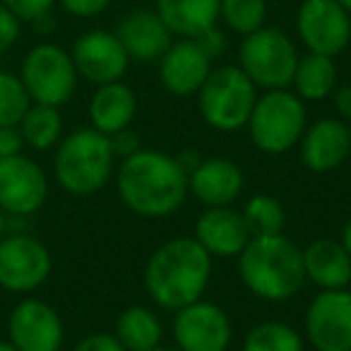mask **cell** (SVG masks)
<instances>
[{
  "label": "cell",
  "instance_id": "obj_1",
  "mask_svg": "<svg viewBox=\"0 0 351 351\" xmlns=\"http://www.w3.org/2000/svg\"><path fill=\"white\" fill-rule=\"evenodd\" d=\"M116 188L123 205L147 219L169 217L188 197V173L176 156L156 149H140L121 161Z\"/></svg>",
  "mask_w": 351,
  "mask_h": 351
},
{
  "label": "cell",
  "instance_id": "obj_2",
  "mask_svg": "<svg viewBox=\"0 0 351 351\" xmlns=\"http://www.w3.org/2000/svg\"><path fill=\"white\" fill-rule=\"evenodd\" d=\"M212 277V255L193 236L171 239L149 255L145 287L164 311H178L205 293Z\"/></svg>",
  "mask_w": 351,
  "mask_h": 351
},
{
  "label": "cell",
  "instance_id": "obj_3",
  "mask_svg": "<svg viewBox=\"0 0 351 351\" xmlns=\"http://www.w3.org/2000/svg\"><path fill=\"white\" fill-rule=\"evenodd\" d=\"M239 277L263 301H289L306 284L303 253L284 234L250 239L239 255Z\"/></svg>",
  "mask_w": 351,
  "mask_h": 351
},
{
  "label": "cell",
  "instance_id": "obj_4",
  "mask_svg": "<svg viewBox=\"0 0 351 351\" xmlns=\"http://www.w3.org/2000/svg\"><path fill=\"white\" fill-rule=\"evenodd\" d=\"M113 156L108 135L94 128H80L58 142L53 173L58 186L70 195H94L113 176Z\"/></svg>",
  "mask_w": 351,
  "mask_h": 351
},
{
  "label": "cell",
  "instance_id": "obj_5",
  "mask_svg": "<svg viewBox=\"0 0 351 351\" xmlns=\"http://www.w3.org/2000/svg\"><path fill=\"white\" fill-rule=\"evenodd\" d=\"M255 101H258V87L239 65L212 68L197 92L202 121L219 132H236L248 125Z\"/></svg>",
  "mask_w": 351,
  "mask_h": 351
},
{
  "label": "cell",
  "instance_id": "obj_6",
  "mask_svg": "<svg viewBox=\"0 0 351 351\" xmlns=\"http://www.w3.org/2000/svg\"><path fill=\"white\" fill-rule=\"evenodd\" d=\"M308 125L303 99L289 89H269L258 97L248 118L250 142L265 154H284L301 142Z\"/></svg>",
  "mask_w": 351,
  "mask_h": 351
},
{
  "label": "cell",
  "instance_id": "obj_7",
  "mask_svg": "<svg viewBox=\"0 0 351 351\" xmlns=\"http://www.w3.org/2000/svg\"><path fill=\"white\" fill-rule=\"evenodd\" d=\"M298 58L293 39L279 27H260L243 36L239 49V68L265 92L291 87Z\"/></svg>",
  "mask_w": 351,
  "mask_h": 351
},
{
  "label": "cell",
  "instance_id": "obj_8",
  "mask_svg": "<svg viewBox=\"0 0 351 351\" xmlns=\"http://www.w3.org/2000/svg\"><path fill=\"white\" fill-rule=\"evenodd\" d=\"M20 80L32 104L60 108L73 99L80 75L68 51L56 44H39L22 60Z\"/></svg>",
  "mask_w": 351,
  "mask_h": 351
},
{
  "label": "cell",
  "instance_id": "obj_9",
  "mask_svg": "<svg viewBox=\"0 0 351 351\" xmlns=\"http://www.w3.org/2000/svg\"><path fill=\"white\" fill-rule=\"evenodd\" d=\"M296 32L308 53L335 58L351 41V12L337 0H303L296 12Z\"/></svg>",
  "mask_w": 351,
  "mask_h": 351
},
{
  "label": "cell",
  "instance_id": "obj_10",
  "mask_svg": "<svg viewBox=\"0 0 351 351\" xmlns=\"http://www.w3.org/2000/svg\"><path fill=\"white\" fill-rule=\"evenodd\" d=\"M171 332L178 351H226L234 337L224 308L202 298L176 311Z\"/></svg>",
  "mask_w": 351,
  "mask_h": 351
},
{
  "label": "cell",
  "instance_id": "obj_11",
  "mask_svg": "<svg viewBox=\"0 0 351 351\" xmlns=\"http://www.w3.org/2000/svg\"><path fill=\"white\" fill-rule=\"evenodd\" d=\"M308 344L315 351H351V291L327 289L306 308Z\"/></svg>",
  "mask_w": 351,
  "mask_h": 351
},
{
  "label": "cell",
  "instance_id": "obj_12",
  "mask_svg": "<svg viewBox=\"0 0 351 351\" xmlns=\"http://www.w3.org/2000/svg\"><path fill=\"white\" fill-rule=\"evenodd\" d=\"M51 253L39 239L12 234L0 239V287L15 293L39 289L51 274Z\"/></svg>",
  "mask_w": 351,
  "mask_h": 351
},
{
  "label": "cell",
  "instance_id": "obj_13",
  "mask_svg": "<svg viewBox=\"0 0 351 351\" xmlns=\"http://www.w3.org/2000/svg\"><path fill=\"white\" fill-rule=\"evenodd\" d=\"M49 183L36 161L25 154L0 159V210L12 217H29L44 207Z\"/></svg>",
  "mask_w": 351,
  "mask_h": 351
},
{
  "label": "cell",
  "instance_id": "obj_14",
  "mask_svg": "<svg viewBox=\"0 0 351 351\" xmlns=\"http://www.w3.org/2000/svg\"><path fill=\"white\" fill-rule=\"evenodd\" d=\"M70 56H73L75 70L80 77L97 84V87L123 80V75L128 73V65H130V56L125 53L116 32L106 29L84 32L75 41Z\"/></svg>",
  "mask_w": 351,
  "mask_h": 351
},
{
  "label": "cell",
  "instance_id": "obj_15",
  "mask_svg": "<svg viewBox=\"0 0 351 351\" xmlns=\"http://www.w3.org/2000/svg\"><path fill=\"white\" fill-rule=\"evenodd\" d=\"M8 335L17 351H58L63 344V320L46 301L25 298L12 308Z\"/></svg>",
  "mask_w": 351,
  "mask_h": 351
},
{
  "label": "cell",
  "instance_id": "obj_16",
  "mask_svg": "<svg viewBox=\"0 0 351 351\" xmlns=\"http://www.w3.org/2000/svg\"><path fill=\"white\" fill-rule=\"evenodd\" d=\"M298 145L308 171L330 173L351 156V128L341 118H320L313 125H306Z\"/></svg>",
  "mask_w": 351,
  "mask_h": 351
},
{
  "label": "cell",
  "instance_id": "obj_17",
  "mask_svg": "<svg viewBox=\"0 0 351 351\" xmlns=\"http://www.w3.org/2000/svg\"><path fill=\"white\" fill-rule=\"evenodd\" d=\"M212 73V58L195 39H178L159 58V80L166 92L176 97H193L200 92Z\"/></svg>",
  "mask_w": 351,
  "mask_h": 351
},
{
  "label": "cell",
  "instance_id": "obj_18",
  "mask_svg": "<svg viewBox=\"0 0 351 351\" xmlns=\"http://www.w3.org/2000/svg\"><path fill=\"white\" fill-rule=\"evenodd\" d=\"M116 36L121 39L130 60H140V63H154L173 44V34L159 17V12L147 8L128 12L118 22Z\"/></svg>",
  "mask_w": 351,
  "mask_h": 351
},
{
  "label": "cell",
  "instance_id": "obj_19",
  "mask_svg": "<svg viewBox=\"0 0 351 351\" xmlns=\"http://www.w3.org/2000/svg\"><path fill=\"white\" fill-rule=\"evenodd\" d=\"M193 239L212 255V258H239L248 245L250 231L243 215L234 207H207L195 221Z\"/></svg>",
  "mask_w": 351,
  "mask_h": 351
},
{
  "label": "cell",
  "instance_id": "obj_20",
  "mask_svg": "<svg viewBox=\"0 0 351 351\" xmlns=\"http://www.w3.org/2000/svg\"><path fill=\"white\" fill-rule=\"evenodd\" d=\"M188 191L207 207H229L243 193V171L226 156L202 159L188 173Z\"/></svg>",
  "mask_w": 351,
  "mask_h": 351
},
{
  "label": "cell",
  "instance_id": "obj_21",
  "mask_svg": "<svg viewBox=\"0 0 351 351\" xmlns=\"http://www.w3.org/2000/svg\"><path fill=\"white\" fill-rule=\"evenodd\" d=\"M306 282H313L322 291L327 289H346L351 282V258L341 241L315 239L301 250Z\"/></svg>",
  "mask_w": 351,
  "mask_h": 351
},
{
  "label": "cell",
  "instance_id": "obj_22",
  "mask_svg": "<svg viewBox=\"0 0 351 351\" xmlns=\"http://www.w3.org/2000/svg\"><path fill=\"white\" fill-rule=\"evenodd\" d=\"M137 113V97L128 84L108 82L99 84L97 92L89 99V121L92 128L104 135H116V132L130 128Z\"/></svg>",
  "mask_w": 351,
  "mask_h": 351
},
{
  "label": "cell",
  "instance_id": "obj_23",
  "mask_svg": "<svg viewBox=\"0 0 351 351\" xmlns=\"http://www.w3.org/2000/svg\"><path fill=\"white\" fill-rule=\"evenodd\" d=\"M221 0H156L154 10L173 36L197 39L202 32L219 25Z\"/></svg>",
  "mask_w": 351,
  "mask_h": 351
},
{
  "label": "cell",
  "instance_id": "obj_24",
  "mask_svg": "<svg viewBox=\"0 0 351 351\" xmlns=\"http://www.w3.org/2000/svg\"><path fill=\"white\" fill-rule=\"evenodd\" d=\"M291 84L293 94L303 101H322V99L332 97V92L337 89L335 58L320 53L301 56Z\"/></svg>",
  "mask_w": 351,
  "mask_h": 351
},
{
  "label": "cell",
  "instance_id": "obj_25",
  "mask_svg": "<svg viewBox=\"0 0 351 351\" xmlns=\"http://www.w3.org/2000/svg\"><path fill=\"white\" fill-rule=\"evenodd\" d=\"M113 335L125 346V351H149L161 344L164 327L154 311L145 306H130L118 315Z\"/></svg>",
  "mask_w": 351,
  "mask_h": 351
},
{
  "label": "cell",
  "instance_id": "obj_26",
  "mask_svg": "<svg viewBox=\"0 0 351 351\" xmlns=\"http://www.w3.org/2000/svg\"><path fill=\"white\" fill-rule=\"evenodd\" d=\"M20 135L27 147L32 149H51L56 142H60L63 135V118L56 106H46V104H32L22 121L17 123Z\"/></svg>",
  "mask_w": 351,
  "mask_h": 351
},
{
  "label": "cell",
  "instance_id": "obj_27",
  "mask_svg": "<svg viewBox=\"0 0 351 351\" xmlns=\"http://www.w3.org/2000/svg\"><path fill=\"white\" fill-rule=\"evenodd\" d=\"M243 351H303V337L287 322H260L243 337Z\"/></svg>",
  "mask_w": 351,
  "mask_h": 351
},
{
  "label": "cell",
  "instance_id": "obj_28",
  "mask_svg": "<svg viewBox=\"0 0 351 351\" xmlns=\"http://www.w3.org/2000/svg\"><path fill=\"white\" fill-rule=\"evenodd\" d=\"M243 221L250 231V239L274 236L284 231V207L274 195H253L243 207Z\"/></svg>",
  "mask_w": 351,
  "mask_h": 351
},
{
  "label": "cell",
  "instance_id": "obj_29",
  "mask_svg": "<svg viewBox=\"0 0 351 351\" xmlns=\"http://www.w3.org/2000/svg\"><path fill=\"white\" fill-rule=\"evenodd\" d=\"M219 20L229 32L248 36L267 22V0H221Z\"/></svg>",
  "mask_w": 351,
  "mask_h": 351
},
{
  "label": "cell",
  "instance_id": "obj_30",
  "mask_svg": "<svg viewBox=\"0 0 351 351\" xmlns=\"http://www.w3.org/2000/svg\"><path fill=\"white\" fill-rule=\"evenodd\" d=\"M29 106L32 99L27 94L22 80L17 75L0 70V128L17 125Z\"/></svg>",
  "mask_w": 351,
  "mask_h": 351
},
{
  "label": "cell",
  "instance_id": "obj_31",
  "mask_svg": "<svg viewBox=\"0 0 351 351\" xmlns=\"http://www.w3.org/2000/svg\"><path fill=\"white\" fill-rule=\"evenodd\" d=\"M0 5H5L20 22L34 25L36 20L51 15L56 0H0Z\"/></svg>",
  "mask_w": 351,
  "mask_h": 351
},
{
  "label": "cell",
  "instance_id": "obj_32",
  "mask_svg": "<svg viewBox=\"0 0 351 351\" xmlns=\"http://www.w3.org/2000/svg\"><path fill=\"white\" fill-rule=\"evenodd\" d=\"M20 32L22 22L5 5H0V53H5L8 49L15 46V41L20 39Z\"/></svg>",
  "mask_w": 351,
  "mask_h": 351
},
{
  "label": "cell",
  "instance_id": "obj_33",
  "mask_svg": "<svg viewBox=\"0 0 351 351\" xmlns=\"http://www.w3.org/2000/svg\"><path fill=\"white\" fill-rule=\"evenodd\" d=\"M73 351H125V346L118 341L116 335H106V332H94L80 339Z\"/></svg>",
  "mask_w": 351,
  "mask_h": 351
},
{
  "label": "cell",
  "instance_id": "obj_34",
  "mask_svg": "<svg viewBox=\"0 0 351 351\" xmlns=\"http://www.w3.org/2000/svg\"><path fill=\"white\" fill-rule=\"evenodd\" d=\"M58 3L73 17H97L111 5L113 0H58Z\"/></svg>",
  "mask_w": 351,
  "mask_h": 351
},
{
  "label": "cell",
  "instance_id": "obj_35",
  "mask_svg": "<svg viewBox=\"0 0 351 351\" xmlns=\"http://www.w3.org/2000/svg\"><path fill=\"white\" fill-rule=\"evenodd\" d=\"M108 142H111V149L116 159H128V156H132L135 152L142 149L140 137H137V132L130 130V128L116 132V135H108Z\"/></svg>",
  "mask_w": 351,
  "mask_h": 351
},
{
  "label": "cell",
  "instance_id": "obj_36",
  "mask_svg": "<svg viewBox=\"0 0 351 351\" xmlns=\"http://www.w3.org/2000/svg\"><path fill=\"white\" fill-rule=\"evenodd\" d=\"M197 44H200V49L205 51L207 56H210L212 60L219 58V56H224L226 46H229V41H226V34L224 29H219V25L210 27L207 32H202L200 36H197Z\"/></svg>",
  "mask_w": 351,
  "mask_h": 351
},
{
  "label": "cell",
  "instance_id": "obj_37",
  "mask_svg": "<svg viewBox=\"0 0 351 351\" xmlns=\"http://www.w3.org/2000/svg\"><path fill=\"white\" fill-rule=\"evenodd\" d=\"M22 147H25V140L20 135V128L17 125L0 128V159L22 154Z\"/></svg>",
  "mask_w": 351,
  "mask_h": 351
},
{
  "label": "cell",
  "instance_id": "obj_38",
  "mask_svg": "<svg viewBox=\"0 0 351 351\" xmlns=\"http://www.w3.org/2000/svg\"><path fill=\"white\" fill-rule=\"evenodd\" d=\"M332 104L344 123H351V84H341L332 92Z\"/></svg>",
  "mask_w": 351,
  "mask_h": 351
},
{
  "label": "cell",
  "instance_id": "obj_39",
  "mask_svg": "<svg viewBox=\"0 0 351 351\" xmlns=\"http://www.w3.org/2000/svg\"><path fill=\"white\" fill-rule=\"evenodd\" d=\"M176 161L181 164V169L186 171V173H191V171L195 169L202 159H200V154H197L195 149H183L181 154H176Z\"/></svg>",
  "mask_w": 351,
  "mask_h": 351
},
{
  "label": "cell",
  "instance_id": "obj_40",
  "mask_svg": "<svg viewBox=\"0 0 351 351\" xmlns=\"http://www.w3.org/2000/svg\"><path fill=\"white\" fill-rule=\"evenodd\" d=\"M341 245H344V250L349 253V258H351V219L344 224V229H341Z\"/></svg>",
  "mask_w": 351,
  "mask_h": 351
},
{
  "label": "cell",
  "instance_id": "obj_41",
  "mask_svg": "<svg viewBox=\"0 0 351 351\" xmlns=\"http://www.w3.org/2000/svg\"><path fill=\"white\" fill-rule=\"evenodd\" d=\"M3 234H5V212L0 210V239H3Z\"/></svg>",
  "mask_w": 351,
  "mask_h": 351
},
{
  "label": "cell",
  "instance_id": "obj_42",
  "mask_svg": "<svg viewBox=\"0 0 351 351\" xmlns=\"http://www.w3.org/2000/svg\"><path fill=\"white\" fill-rule=\"evenodd\" d=\"M0 351H17V346H12L10 341H0Z\"/></svg>",
  "mask_w": 351,
  "mask_h": 351
},
{
  "label": "cell",
  "instance_id": "obj_43",
  "mask_svg": "<svg viewBox=\"0 0 351 351\" xmlns=\"http://www.w3.org/2000/svg\"><path fill=\"white\" fill-rule=\"evenodd\" d=\"M337 3H339L341 8H346V10L351 12V0H337Z\"/></svg>",
  "mask_w": 351,
  "mask_h": 351
},
{
  "label": "cell",
  "instance_id": "obj_44",
  "mask_svg": "<svg viewBox=\"0 0 351 351\" xmlns=\"http://www.w3.org/2000/svg\"><path fill=\"white\" fill-rule=\"evenodd\" d=\"M149 351H178V349H169V346H154V349H149Z\"/></svg>",
  "mask_w": 351,
  "mask_h": 351
},
{
  "label": "cell",
  "instance_id": "obj_45",
  "mask_svg": "<svg viewBox=\"0 0 351 351\" xmlns=\"http://www.w3.org/2000/svg\"><path fill=\"white\" fill-rule=\"evenodd\" d=\"M349 128H351V123H349Z\"/></svg>",
  "mask_w": 351,
  "mask_h": 351
}]
</instances>
